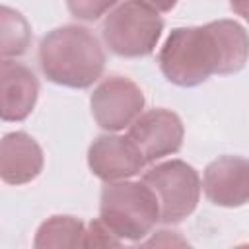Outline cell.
<instances>
[{"mask_svg":"<svg viewBox=\"0 0 249 249\" xmlns=\"http://www.w3.org/2000/svg\"><path fill=\"white\" fill-rule=\"evenodd\" d=\"M142 89L124 76L105 78L91 93L89 107L99 128L107 132H119L128 128L144 109Z\"/></svg>","mask_w":249,"mask_h":249,"instance_id":"obj_6","label":"cell"},{"mask_svg":"<svg viewBox=\"0 0 249 249\" xmlns=\"http://www.w3.org/2000/svg\"><path fill=\"white\" fill-rule=\"evenodd\" d=\"M128 136L144 154L146 163H152L181 150L185 128L177 113L169 109H150L128 126Z\"/></svg>","mask_w":249,"mask_h":249,"instance_id":"obj_7","label":"cell"},{"mask_svg":"<svg viewBox=\"0 0 249 249\" xmlns=\"http://www.w3.org/2000/svg\"><path fill=\"white\" fill-rule=\"evenodd\" d=\"M88 165L95 177L109 183L138 175L146 158L128 134H101L88 150Z\"/></svg>","mask_w":249,"mask_h":249,"instance_id":"obj_8","label":"cell"},{"mask_svg":"<svg viewBox=\"0 0 249 249\" xmlns=\"http://www.w3.org/2000/svg\"><path fill=\"white\" fill-rule=\"evenodd\" d=\"M43 150L33 136L16 130L8 132L0 144V177L8 185H25L43 171Z\"/></svg>","mask_w":249,"mask_h":249,"instance_id":"obj_11","label":"cell"},{"mask_svg":"<svg viewBox=\"0 0 249 249\" xmlns=\"http://www.w3.org/2000/svg\"><path fill=\"white\" fill-rule=\"evenodd\" d=\"M99 220L117 237L140 241L160 222V200L144 181H109L101 189Z\"/></svg>","mask_w":249,"mask_h":249,"instance_id":"obj_3","label":"cell"},{"mask_svg":"<svg viewBox=\"0 0 249 249\" xmlns=\"http://www.w3.org/2000/svg\"><path fill=\"white\" fill-rule=\"evenodd\" d=\"M121 237H117L101 220H91L86 230L84 247H107V245H121Z\"/></svg>","mask_w":249,"mask_h":249,"instance_id":"obj_15","label":"cell"},{"mask_svg":"<svg viewBox=\"0 0 249 249\" xmlns=\"http://www.w3.org/2000/svg\"><path fill=\"white\" fill-rule=\"evenodd\" d=\"M140 2L146 4V6H150L152 10H156V12H160V14L171 12V10L175 8V4H177V0H140Z\"/></svg>","mask_w":249,"mask_h":249,"instance_id":"obj_16","label":"cell"},{"mask_svg":"<svg viewBox=\"0 0 249 249\" xmlns=\"http://www.w3.org/2000/svg\"><path fill=\"white\" fill-rule=\"evenodd\" d=\"M163 31L160 12L140 0H126L113 8L101 25V37L111 53L126 58L154 53Z\"/></svg>","mask_w":249,"mask_h":249,"instance_id":"obj_4","label":"cell"},{"mask_svg":"<svg viewBox=\"0 0 249 249\" xmlns=\"http://www.w3.org/2000/svg\"><path fill=\"white\" fill-rule=\"evenodd\" d=\"M117 4L119 0H66L68 12L82 21H95Z\"/></svg>","mask_w":249,"mask_h":249,"instance_id":"obj_14","label":"cell"},{"mask_svg":"<svg viewBox=\"0 0 249 249\" xmlns=\"http://www.w3.org/2000/svg\"><path fill=\"white\" fill-rule=\"evenodd\" d=\"M39 66L53 84L84 89L103 74L105 53L88 27L62 25L41 39Z\"/></svg>","mask_w":249,"mask_h":249,"instance_id":"obj_2","label":"cell"},{"mask_svg":"<svg viewBox=\"0 0 249 249\" xmlns=\"http://www.w3.org/2000/svg\"><path fill=\"white\" fill-rule=\"evenodd\" d=\"M231 10L249 23V0H230Z\"/></svg>","mask_w":249,"mask_h":249,"instance_id":"obj_17","label":"cell"},{"mask_svg":"<svg viewBox=\"0 0 249 249\" xmlns=\"http://www.w3.org/2000/svg\"><path fill=\"white\" fill-rule=\"evenodd\" d=\"M86 226L74 216H51L45 220L33 239V247L51 249V247H84Z\"/></svg>","mask_w":249,"mask_h":249,"instance_id":"obj_12","label":"cell"},{"mask_svg":"<svg viewBox=\"0 0 249 249\" xmlns=\"http://www.w3.org/2000/svg\"><path fill=\"white\" fill-rule=\"evenodd\" d=\"M206 198L216 206L237 208L249 202V160L222 156L210 161L202 175Z\"/></svg>","mask_w":249,"mask_h":249,"instance_id":"obj_9","label":"cell"},{"mask_svg":"<svg viewBox=\"0 0 249 249\" xmlns=\"http://www.w3.org/2000/svg\"><path fill=\"white\" fill-rule=\"evenodd\" d=\"M160 200V222L179 224L191 216L200 198V177L183 160H169L154 165L142 175Z\"/></svg>","mask_w":249,"mask_h":249,"instance_id":"obj_5","label":"cell"},{"mask_svg":"<svg viewBox=\"0 0 249 249\" xmlns=\"http://www.w3.org/2000/svg\"><path fill=\"white\" fill-rule=\"evenodd\" d=\"M0 91L2 121L18 123L31 115L39 97V82L27 66L4 58L0 64Z\"/></svg>","mask_w":249,"mask_h":249,"instance_id":"obj_10","label":"cell"},{"mask_svg":"<svg viewBox=\"0 0 249 249\" xmlns=\"http://www.w3.org/2000/svg\"><path fill=\"white\" fill-rule=\"evenodd\" d=\"M247 58L249 33L233 19L175 27L158 54L163 76L181 88H195L212 74L239 72Z\"/></svg>","mask_w":249,"mask_h":249,"instance_id":"obj_1","label":"cell"},{"mask_svg":"<svg viewBox=\"0 0 249 249\" xmlns=\"http://www.w3.org/2000/svg\"><path fill=\"white\" fill-rule=\"evenodd\" d=\"M0 29H2V43L0 53L2 58L8 56H19L27 51L31 41V29L25 18L8 6H2L0 10Z\"/></svg>","mask_w":249,"mask_h":249,"instance_id":"obj_13","label":"cell"}]
</instances>
